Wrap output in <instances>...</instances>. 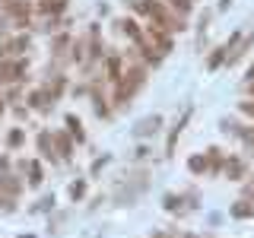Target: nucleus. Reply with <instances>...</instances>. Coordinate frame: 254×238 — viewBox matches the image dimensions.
Segmentation results:
<instances>
[{"instance_id": "nucleus-16", "label": "nucleus", "mask_w": 254, "mask_h": 238, "mask_svg": "<svg viewBox=\"0 0 254 238\" xmlns=\"http://www.w3.org/2000/svg\"><path fill=\"white\" fill-rule=\"evenodd\" d=\"M226 58H229V51H226V45H222V48H216V51L210 54V60H206V67H210V70H216V67H219V63L226 60Z\"/></svg>"}, {"instance_id": "nucleus-9", "label": "nucleus", "mask_w": 254, "mask_h": 238, "mask_svg": "<svg viewBox=\"0 0 254 238\" xmlns=\"http://www.w3.org/2000/svg\"><path fill=\"white\" fill-rule=\"evenodd\" d=\"M222 165H226V162H222V153H219V149L216 146L206 149V172H219Z\"/></svg>"}, {"instance_id": "nucleus-24", "label": "nucleus", "mask_w": 254, "mask_h": 238, "mask_svg": "<svg viewBox=\"0 0 254 238\" xmlns=\"http://www.w3.org/2000/svg\"><path fill=\"white\" fill-rule=\"evenodd\" d=\"M242 111H245V115H251V118H254V99H248V102H242Z\"/></svg>"}, {"instance_id": "nucleus-28", "label": "nucleus", "mask_w": 254, "mask_h": 238, "mask_svg": "<svg viewBox=\"0 0 254 238\" xmlns=\"http://www.w3.org/2000/svg\"><path fill=\"white\" fill-rule=\"evenodd\" d=\"M0 26H3V22H0Z\"/></svg>"}, {"instance_id": "nucleus-20", "label": "nucleus", "mask_w": 254, "mask_h": 238, "mask_svg": "<svg viewBox=\"0 0 254 238\" xmlns=\"http://www.w3.org/2000/svg\"><path fill=\"white\" fill-rule=\"evenodd\" d=\"M169 3L175 6V10H178L181 16H185V13H190V6H194V0H169Z\"/></svg>"}, {"instance_id": "nucleus-13", "label": "nucleus", "mask_w": 254, "mask_h": 238, "mask_svg": "<svg viewBox=\"0 0 254 238\" xmlns=\"http://www.w3.org/2000/svg\"><path fill=\"white\" fill-rule=\"evenodd\" d=\"M64 86H67V79H64V76H54V83H48V89H45V92H48V99H51V102H54V99H61Z\"/></svg>"}, {"instance_id": "nucleus-14", "label": "nucleus", "mask_w": 254, "mask_h": 238, "mask_svg": "<svg viewBox=\"0 0 254 238\" xmlns=\"http://www.w3.org/2000/svg\"><path fill=\"white\" fill-rule=\"evenodd\" d=\"M188 118H190V111H185V115H181V121H175V127H172V133H169V153H172V149H175V140H178L181 127L188 124Z\"/></svg>"}, {"instance_id": "nucleus-11", "label": "nucleus", "mask_w": 254, "mask_h": 238, "mask_svg": "<svg viewBox=\"0 0 254 238\" xmlns=\"http://www.w3.org/2000/svg\"><path fill=\"white\" fill-rule=\"evenodd\" d=\"M159 124H162V121H159L156 115H153V118H146V121H140V124H137V137H146V133H156V130H159Z\"/></svg>"}, {"instance_id": "nucleus-22", "label": "nucleus", "mask_w": 254, "mask_h": 238, "mask_svg": "<svg viewBox=\"0 0 254 238\" xmlns=\"http://www.w3.org/2000/svg\"><path fill=\"white\" fill-rule=\"evenodd\" d=\"M67 45H70V35H58V38H54V54H61Z\"/></svg>"}, {"instance_id": "nucleus-19", "label": "nucleus", "mask_w": 254, "mask_h": 238, "mask_svg": "<svg viewBox=\"0 0 254 238\" xmlns=\"http://www.w3.org/2000/svg\"><path fill=\"white\" fill-rule=\"evenodd\" d=\"M70 197H73V200H83L86 197V181H73V184H70Z\"/></svg>"}, {"instance_id": "nucleus-25", "label": "nucleus", "mask_w": 254, "mask_h": 238, "mask_svg": "<svg viewBox=\"0 0 254 238\" xmlns=\"http://www.w3.org/2000/svg\"><path fill=\"white\" fill-rule=\"evenodd\" d=\"M248 83H254V63L248 67Z\"/></svg>"}, {"instance_id": "nucleus-23", "label": "nucleus", "mask_w": 254, "mask_h": 238, "mask_svg": "<svg viewBox=\"0 0 254 238\" xmlns=\"http://www.w3.org/2000/svg\"><path fill=\"white\" fill-rule=\"evenodd\" d=\"M178 203H181V197H175V194H165V210H178Z\"/></svg>"}, {"instance_id": "nucleus-10", "label": "nucleus", "mask_w": 254, "mask_h": 238, "mask_svg": "<svg viewBox=\"0 0 254 238\" xmlns=\"http://www.w3.org/2000/svg\"><path fill=\"white\" fill-rule=\"evenodd\" d=\"M229 213H232L235 219H248V216H254V203H248V200H238V203H235Z\"/></svg>"}, {"instance_id": "nucleus-18", "label": "nucleus", "mask_w": 254, "mask_h": 238, "mask_svg": "<svg viewBox=\"0 0 254 238\" xmlns=\"http://www.w3.org/2000/svg\"><path fill=\"white\" fill-rule=\"evenodd\" d=\"M188 169L194 172V175H203L206 172V156H190L188 159Z\"/></svg>"}, {"instance_id": "nucleus-12", "label": "nucleus", "mask_w": 254, "mask_h": 238, "mask_svg": "<svg viewBox=\"0 0 254 238\" xmlns=\"http://www.w3.org/2000/svg\"><path fill=\"white\" fill-rule=\"evenodd\" d=\"M22 143H26V130H22V127H13V130L6 133V146H10V149H19Z\"/></svg>"}, {"instance_id": "nucleus-1", "label": "nucleus", "mask_w": 254, "mask_h": 238, "mask_svg": "<svg viewBox=\"0 0 254 238\" xmlns=\"http://www.w3.org/2000/svg\"><path fill=\"white\" fill-rule=\"evenodd\" d=\"M143 83H146V67H127L121 73V79H118V86H115V105L118 108L127 105Z\"/></svg>"}, {"instance_id": "nucleus-17", "label": "nucleus", "mask_w": 254, "mask_h": 238, "mask_svg": "<svg viewBox=\"0 0 254 238\" xmlns=\"http://www.w3.org/2000/svg\"><path fill=\"white\" fill-rule=\"evenodd\" d=\"M121 73H124V67H121V58H108V79H121Z\"/></svg>"}, {"instance_id": "nucleus-3", "label": "nucleus", "mask_w": 254, "mask_h": 238, "mask_svg": "<svg viewBox=\"0 0 254 238\" xmlns=\"http://www.w3.org/2000/svg\"><path fill=\"white\" fill-rule=\"evenodd\" d=\"M51 140H54V153H61V159L73 156V137L70 133H51Z\"/></svg>"}, {"instance_id": "nucleus-5", "label": "nucleus", "mask_w": 254, "mask_h": 238, "mask_svg": "<svg viewBox=\"0 0 254 238\" xmlns=\"http://www.w3.org/2000/svg\"><path fill=\"white\" fill-rule=\"evenodd\" d=\"M51 105H54V102L48 99V92H45V89H35V92L29 95V108H35V111H48Z\"/></svg>"}, {"instance_id": "nucleus-15", "label": "nucleus", "mask_w": 254, "mask_h": 238, "mask_svg": "<svg viewBox=\"0 0 254 238\" xmlns=\"http://www.w3.org/2000/svg\"><path fill=\"white\" fill-rule=\"evenodd\" d=\"M42 181H45V175H42V165H38V162H29V184H32V187H38Z\"/></svg>"}, {"instance_id": "nucleus-27", "label": "nucleus", "mask_w": 254, "mask_h": 238, "mask_svg": "<svg viewBox=\"0 0 254 238\" xmlns=\"http://www.w3.org/2000/svg\"><path fill=\"white\" fill-rule=\"evenodd\" d=\"M156 238H169V235H156Z\"/></svg>"}, {"instance_id": "nucleus-21", "label": "nucleus", "mask_w": 254, "mask_h": 238, "mask_svg": "<svg viewBox=\"0 0 254 238\" xmlns=\"http://www.w3.org/2000/svg\"><path fill=\"white\" fill-rule=\"evenodd\" d=\"M95 115H99V118H108L111 115V108L105 105V99H102V95H95Z\"/></svg>"}, {"instance_id": "nucleus-4", "label": "nucleus", "mask_w": 254, "mask_h": 238, "mask_svg": "<svg viewBox=\"0 0 254 238\" xmlns=\"http://www.w3.org/2000/svg\"><path fill=\"white\" fill-rule=\"evenodd\" d=\"M35 143H38V153H42V159H51V162L58 159V156H54V140H51V133H48V130L38 133Z\"/></svg>"}, {"instance_id": "nucleus-7", "label": "nucleus", "mask_w": 254, "mask_h": 238, "mask_svg": "<svg viewBox=\"0 0 254 238\" xmlns=\"http://www.w3.org/2000/svg\"><path fill=\"white\" fill-rule=\"evenodd\" d=\"M118 29H121L127 38H133V42H140V45H143V32H140V26H137L133 19H118Z\"/></svg>"}, {"instance_id": "nucleus-6", "label": "nucleus", "mask_w": 254, "mask_h": 238, "mask_svg": "<svg viewBox=\"0 0 254 238\" xmlns=\"http://www.w3.org/2000/svg\"><path fill=\"white\" fill-rule=\"evenodd\" d=\"M222 172L229 175V181H242L245 178V162L242 159H229V162L222 165Z\"/></svg>"}, {"instance_id": "nucleus-2", "label": "nucleus", "mask_w": 254, "mask_h": 238, "mask_svg": "<svg viewBox=\"0 0 254 238\" xmlns=\"http://www.w3.org/2000/svg\"><path fill=\"white\" fill-rule=\"evenodd\" d=\"M6 16H13L16 26L26 29L29 26V16H32V3H26V0H10V3H6Z\"/></svg>"}, {"instance_id": "nucleus-8", "label": "nucleus", "mask_w": 254, "mask_h": 238, "mask_svg": "<svg viewBox=\"0 0 254 238\" xmlns=\"http://www.w3.org/2000/svg\"><path fill=\"white\" fill-rule=\"evenodd\" d=\"M67 133L73 137L76 143H83L86 140V130H83V124H79V118L76 115H67Z\"/></svg>"}, {"instance_id": "nucleus-26", "label": "nucleus", "mask_w": 254, "mask_h": 238, "mask_svg": "<svg viewBox=\"0 0 254 238\" xmlns=\"http://www.w3.org/2000/svg\"><path fill=\"white\" fill-rule=\"evenodd\" d=\"M0 115H3V95H0Z\"/></svg>"}]
</instances>
